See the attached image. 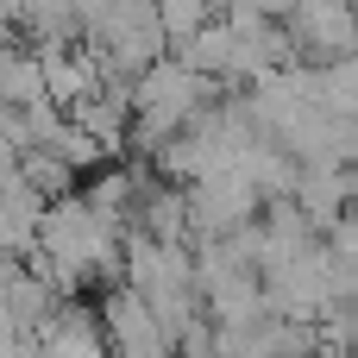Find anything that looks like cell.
I'll return each instance as SVG.
<instances>
[{
    "mask_svg": "<svg viewBox=\"0 0 358 358\" xmlns=\"http://www.w3.org/2000/svg\"><path fill=\"white\" fill-rule=\"evenodd\" d=\"M151 6H157V25L170 38H189V31L208 25V0H151Z\"/></svg>",
    "mask_w": 358,
    "mask_h": 358,
    "instance_id": "1",
    "label": "cell"
}]
</instances>
